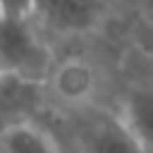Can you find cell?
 <instances>
[{
    "instance_id": "cell-1",
    "label": "cell",
    "mask_w": 153,
    "mask_h": 153,
    "mask_svg": "<svg viewBox=\"0 0 153 153\" xmlns=\"http://www.w3.org/2000/svg\"><path fill=\"white\" fill-rule=\"evenodd\" d=\"M50 72V53L38 36L31 14L0 17V74L43 81Z\"/></svg>"
},
{
    "instance_id": "cell-2",
    "label": "cell",
    "mask_w": 153,
    "mask_h": 153,
    "mask_svg": "<svg viewBox=\"0 0 153 153\" xmlns=\"http://www.w3.org/2000/svg\"><path fill=\"white\" fill-rule=\"evenodd\" d=\"M103 0H31L29 14L36 24L60 31L81 33L98 24Z\"/></svg>"
},
{
    "instance_id": "cell-3",
    "label": "cell",
    "mask_w": 153,
    "mask_h": 153,
    "mask_svg": "<svg viewBox=\"0 0 153 153\" xmlns=\"http://www.w3.org/2000/svg\"><path fill=\"white\" fill-rule=\"evenodd\" d=\"M41 103V81L0 74V129L22 120H31V112Z\"/></svg>"
},
{
    "instance_id": "cell-4",
    "label": "cell",
    "mask_w": 153,
    "mask_h": 153,
    "mask_svg": "<svg viewBox=\"0 0 153 153\" xmlns=\"http://www.w3.org/2000/svg\"><path fill=\"white\" fill-rule=\"evenodd\" d=\"M122 122L139 151H153V86L134 88L127 96Z\"/></svg>"
},
{
    "instance_id": "cell-5",
    "label": "cell",
    "mask_w": 153,
    "mask_h": 153,
    "mask_svg": "<svg viewBox=\"0 0 153 153\" xmlns=\"http://www.w3.org/2000/svg\"><path fill=\"white\" fill-rule=\"evenodd\" d=\"M55 148H57V141L31 120H22L0 129L2 153H45Z\"/></svg>"
},
{
    "instance_id": "cell-6",
    "label": "cell",
    "mask_w": 153,
    "mask_h": 153,
    "mask_svg": "<svg viewBox=\"0 0 153 153\" xmlns=\"http://www.w3.org/2000/svg\"><path fill=\"white\" fill-rule=\"evenodd\" d=\"M86 148H93V151H139L136 141L131 139V134L127 131L124 122L120 120H105V122H98L88 129V141H86Z\"/></svg>"
},
{
    "instance_id": "cell-7",
    "label": "cell",
    "mask_w": 153,
    "mask_h": 153,
    "mask_svg": "<svg viewBox=\"0 0 153 153\" xmlns=\"http://www.w3.org/2000/svg\"><path fill=\"white\" fill-rule=\"evenodd\" d=\"M91 81H93L91 72H88L84 65H76V62L62 67V69H60V76H57L60 91H62L65 96H69V98L84 96V93L91 88Z\"/></svg>"
},
{
    "instance_id": "cell-8",
    "label": "cell",
    "mask_w": 153,
    "mask_h": 153,
    "mask_svg": "<svg viewBox=\"0 0 153 153\" xmlns=\"http://www.w3.org/2000/svg\"><path fill=\"white\" fill-rule=\"evenodd\" d=\"M5 14H29L31 0H0Z\"/></svg>"
},
{
    "instance_id": "cell-9",
    "label": "cell",
    "mask_w": 153,
    "mask_h": 153,
    "mask_svg": "<svg viewBox=\"0 0 153 153\" xmlns=\"http://www.w3.org/2000/svg\"><path fill=\"white\" fill-rule=\"evenodd\" d=\"M2 14H5V10H2V2H0V17H2Z\"/></svg>"
}]
</instances>
